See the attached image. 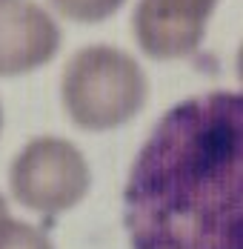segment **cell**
<instances>
[{"label":"cell","instance_id":"obj_1","mask_svg":"<svg viewBox=\"0 0 243 249\" xmlns=\"http://www.w3.org/2000/svg\"><path fill=\"white\" fill-rule=\"evenodd\" d=\"M123 226L132 249H243V92L163 112L129 166Z\"/></svg>","mask_w":243,"mask_h":249},{"label":"cell","instance_id":"obj_2","mask_svg":"<svg viewBox=\"0 0 243 249\" xmlns=\"http://www.w3.org/2000/svg\"><path fill=\"white\" fill-rule=\"evenodd\" d=\"M149 77L126 49L109 43L83 46L60 75V103L77 129L112 132L143 112Z\"/></svg>","mask_w":243,"mask_h":249},{"label":"cell","instance_id":"obj_3","mask_svg":"<svg viewBox=\"0 0 243 249\" xmlns=\"http://www.w3.org/2000/svg\"><path fill=\"white\" fill-rule=\"evenodd\" d=\"M12 198L40 218L77 209L92 189V169L83 149L57 135L32 138L9 166Z\"/></svg>","mask_w":243,"mask_h":249},{"label":"cell","instance_id":"obj_4","mask_svg":"<svg viewBox=\"0 0 243 249\" xmlns=\"http://www.w3.org/2000/svg\"><path fill=\"white\" fill-rule=\"evenodd\" d=\"M220 0H138L132 35L152 60H183L197 54Z\"/></svg>","mask_w":243,"mask_h":249},{"label":"cell","instance_id":"obj_5","mask_svg":"<svg viewBox=\"0 0 243 249\" xmlns=\"http://www.w3.org/2000/svg\"><path fill=\"white\" fill-rule=\"evenodd\" d=\"M60 52V26L35 0H0V77L37 72Z\"/></svg>","mask_w":243,"mask_h":249},{"label":"cell","instance_id":"obj_6","mask_svg":"<svg viewBox=\"0 0 243 249\" xmlns=\"http://www.w3.org/2000/svg\"><path fill=\"white\" fill-rule=\"evenodd\" d=\"M72 23H103L118 15L126 0H49Z\"/></svg>","mask_w":243,"mask_h":249},{"label":"cell","instance_id":"obj_7","mask_svg":"<svg viewBox=\"0 0 243 249\" xmlns=\"http://www.w3.org/2000/svg\"><path fill=\"white\" fill-rule=\"evenodd\" d=\"M0 249H54L46 229L6 218L0 224Z\"/></svg>","mask_w":243,"mask_h":249},{"label":"cell","instance_id":"obj_8","mask_svg":"<svg viewBox=\"0 0 243 249\" xmlns=\"http://www.w3.org/2000/svg\"><path fill=\"white\" fill-rule=\"evenodd\" d=\"M235 72H238V80H241V86H243V40H241V46H238V54H235Z\"/></svg>","mask_w":243,"mask_h":249},{"label":"cell","instance_id":"obj_9","mask_svg":"<svg viewBox=\"0 0 243 249\" xmlns=\"http://www.w3.org/2000/svg\"><path fill=\"white\" fill-rule=\"evenodd\" d=\"M6 218H12V215H9V203H6V198H3V195H0V224H3Z\"/></svg>","mask_w":243,"mask_h":249},{"label":"cell","instance_id":"obj_10","mask_svg":"<svg viewBox=\"0 0 243 249\" xmlns=\"http://www.w3.org/2000/svg\"><path fill=\"white\" fill-rule=\"evenodd\" d=\"M0 132H3V106H0Z\"/></svg>","mask_w":243,"mask_h":249}]
</instances>
